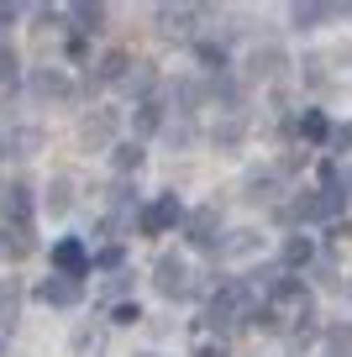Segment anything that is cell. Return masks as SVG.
Instances as JSON below:
<instances>
[{
  "mask_svg": "<svg viewBox=\"0 0 352 357\" xmlns=\"http://www.w3.org/2000/svg\"><path fill=\"white\" fill-rule=\"evenodd\" d=\"M74 22L85 26V32H100V26H105V11H100V6H74Z\"/></svg>",
  "mask_w": 352,
  "mask_h": 357,
  "instance_id": "cell-18",
  "label": "cell"
},
{
  "mask_svg": "<svg viewBox=\"0 0 352 357\" xmlns=\"http://www.w3.org/2000/svg\"><path fill=\"white\" fill-rule=\"evenodd\" d=\"M158 16H163V26H168L174 37H189V22H195V11H158Z\"/></svg>",
  "mask_w": 352,
  "mask_h": 357,
  "instance_id": "cell-19",
  "label": "cell"
},
{
  "mask_svg": "<svg viewBox=\"0 0 352 357\" xmlns=\"http://www.w3.org/2000/svg\"><path fill=\"white\" fill-rule=\"evenodd\" d=\"M253 247H258V231H231L226 252H253Z\"/></svg>",
  "mask_w": 352,
  "mask_h": 357,
  "instance_id": "cell-24",
  "label": "cell"
},
{
  "mask_svg": "<svg viewBox=\"0 0 352 357\" xmlns=\"http://www.w3.org/2000/svg\"><path fill=\"white\" fill-rule=\"evenodd\" d=\"M274 190H279V178H274V174H247V184H242V195H247L253 205L274 200Z\"/></svg>",
  "mask_w": 352,
  "mask_h": 357,
  "instance_id": "cell-10",
  "label": "cell"
},
{
  "mask_svg": "<svg viewBox=\"0 0 352 357\" xmlns=\"http://www.w3.org/2000/svg\"><path fill=\"white\" fill-rule=\"evenodd\" d=\"M326 342H331V352H337V357H352V321L347 326H331Z\"/></svg>",
  "mask_w": 352,
  "mask_h": 357,
  "instance_id": "cell-17",
  "label": "cell"
},
{
  "mask_svg": "<svg viewBox=\"0 0 352 357\" xmlns=\"http://www.w3.org/2000/svg\"><path fill=\"white\" fill-rule=\"evenodd\" d=\"M116 321H122V326H137V321H142V310H137V305H116Z\"/></svg>",
  "mask_w": 352,
  "mask_h": 357,
  "instance_id": "cell-28",
  "label": "cell"
},
{
  "mask_svg": "<svg viewBox=\"0 0 352 357\" xmlns=\"http://www.w3.org/2000/svg\"><path fill=\"white\" fill-rule=\"evenodd\" d=\"M300 132H305L310 142H321V137H326V116H321V111H305V121H300Z\"/></svg>",
  "mask_w": 352,
  "mask_h": 357,
  "instance_id": "cell-23",
  "label": "cell"
},
{
  "mask_svg": "<svg viewBox=\"0 0 352 357\" xmlns=\"http://www.w3.org/2000/svg\"><path fill=\"white\" fill-rule=\"evenodd\" d=\"M242 132H247L242 121H226V126H216V147H237V142H242Z\"/></svg>",
  "mask_w": 352,
  "mask_h": 357,
  "instance_id": "cell-21",
  "label": "cell"
},
{
  "mask_svg": "<svg viewBox=\"0 0 352 357\" xmlns=\"http://www.w3.org/2000/svg\"><path fill=\"white\" fill-rule=\"evenodd\" d=\"M32 226H11L6 221V231H0V257L6 263H22V257H32Z\"/></svg>",
  "mask_w": 352,
  "mask_h": 357,
  "instance_id": "cell-2",
  "label": "cell"
},
{
  "mask_svg": "<svg viewBox=\"0 0 352 357\" xmlns=\"http://www.w3.org/2000/svg\"><path fill=\"white\" fill-rule=\"evenodd\" d=\"M216 231H221V211L216 205H205V211L189 215V242L195 247H216Z\"/></svg>",
  "mask_w": 352,
  "mask_h": 357,
  "instance_id": "cell-4",
  "label": "cell"
},
{
  "mask_svg": "<svg viewBox=\"0 0 352 357\" xmlns=\"http://www.w3.org/2000/svg\"><path fill=\"white\" fill-rule=\"evenodd\" d=\"M321 16H337V6H295V26L305 32V26H316Z\"/></svg>",
  "mask_w": 352,
  "mask_h": 357,
  "instance_id": "cell-14",
  "label": "cell"
},
{
  "mask_svg": "<svg viewBox=\"0 0 352 357\" xmlns=\"http://www.w3.org/2000/svg\"><path fill=\"white\" fill-rule=\"evenodd\" d=\"M110 163H116V174H137V168H142V147H137V142L110 147Z\"/></svg>",
  "mask_w": 352,
  "mask_h": 357,
  "instance_id": "cell-11",
  "label": "cell"
},
{
  "mask_svg": "<svg viewBox=\"0 0 352 357\" xmlns=\"http://www.w3.org/2000/svg\"><path fill=\"white\" fill-rule=\"evenodd\" d=\"M11 16H16V6H0V22H11Z\"/></svg>",
  "mask_w": 352,
  "mask_h": 357,
  "instance_id": "cell-32",
  "label": "cell"
},
{
  "mask_svg": "<svg viewBox=\"0 0 352 357\" xmlns=\"http://www.w3.org/2000/svg\"><path fill=\"white\" fill-rule=\"evenodd\" d=\"M68 205H74V178H68V174H58L53 184H47V211H53V215H64Z\"/></svg>",
  "mask_w": 352,
  "mask_h": 357,
  "instance_id": "cell-9",
  "label": "cell"
},
{
  "mask_svg": "<svg viewBox=\"0 0 352 357\" xmlns=\"http://www.w3.org/2000/svg\"><path fill=\"white\" fill-rule=\"evenodd\" d=\"M331 147H352V126H342V132H331Z\"/></svg>",
  "mask_w": 352,
  "mask_h": 357,
  "instance_id": "cell-30",
  "label": "cell"
},
{
  "mask_svg": "<svg viewBox=\"0 0 352 357\" xmlns=\"http://www.w3.org/2000/svg\"><path fill=\"white\" fill-rule=\"evenodd\" d=\"M305 79H310V89H321V84H326V63H321V58H310V63H305Z\"/></svg>",
  "mask_w": 352,
  "mask_h": 357,
  "instance_id": "cell-26",
  "label": "cell"
},
{
  "mask_svg": "<svg viewBox=\"0 0 352 357\" xmlns=\"http://www.w3.org/2000/svg\"><path fill=\"white\" fill-rule=\"evenodd\" d=\"M100 347H105V336H100V331H89V326H85V331H74V352L79 357H100Z\"/></svg>",
  "mask_w": 352,
  "mask_h": 357,
  "instance_id": "cell-12",
  "label": "cell"
},
{
  "mask_svg": "<svg viewBox=\"0 0 352 357\" xmlns=\"http://www.w3.org/2000/svg\"><path fill=\"white\" fill-rule=\"evenodd\" d=\"M174 221H179V195H163L153 211H142V231H147V236H163Z\"/></svg>",
  "mask_w": 352,
  "mask_h": 357,
  "instance_id": "cell-3",
  "label": "cell"
},
{
  "mask_svg": "<svg viewBox=\"0 0 352 357\" xmlns=\"http://www.w3.org/2000/svg\"><path fill=\"white\" fill-rule=\"evenodd\" d=\"M247 68H253V79H274L279 68H284V53H279V47H258V53L247 58Z\"/></svg>",
  "mask_w": 352,
  "mask_h": 357,
  "instance_id": "cell-8",
  "label": "cell"
},
{
  "mask_svg": "<svg viewBox=\"0 0 352 357\" xmlns=\"http://www.w3.org/2000/svg\"><path fill=\"white\" fill-rule=\"evenodd\" d=\"M195 357H226V347H200Z\"/></svg>",
  "mask_w": 352,
  "mask_h": 357,
  "instance_id": "cell-31",
  "label": "cell"
},
{
  "mask_svg": "<svg viewBox=\"0 0 352 357\" xmlns=\"http://www.w3.org/2000/svg\"><path fill=\"white\" fill-rule=\"evenodd\" d=\"M0 147H6V142H0Z\"/></svg>",
  "mask_w": 352,
  "mask_h": 357,
  "instance_id": "cell-33",
  "label": "cell"
},
{
  "mask_svg": "<svg viewBox=\"0 0 352 357\" xmlns=\"http://www.w3.org/2000/svg\"><path fill=\"white\" fill-rule=\"evenodd\" d=\"M122 84H126V89H132V95H142V89H147V84H153V63H137V74H126V79H122Z\"/></svg>",
  "mask_w": 352,
  "mask_h": 357,
  "instance_id": "cell-20",
  "label": "cell"
},
{
  "mask_svg": "<svg viewBox=\"0 0 352 357\" xmlns=\"http://www.w3.org/2000/svg\"><path fill=\"white\" fill-rule=\"evenodd\" d=\"M11 147H16V158H32L37 147H43V132H32V126H27V132H11Z\"/></svg>",
  "mask_w": 352,
  "mask_h": 357,
  "instance_id": "cell-15",
  "label": "cell"
},
{
  "mask_svg": "<svg viewBox=\"0 0 352 357\" xmlns=\"http://www.w3.org/2000/svg\"><path fill=\"white\" fill-rule=\"evenodd\" d=\"M158 126H163V111H158L153 100L147 105H137V137H147V132H158Z\"/></svg>",
  "mask_w": 352,
  "mask_h": 357,
  "instance_id": "cell-13",
  "label": "cell"
},
{
  "mask_svg": "<svg viewBox=\"0 0 352 357\" xmlns=\"http://www.w3.org/2000/svg\"><path fill=\"white\" fill-rule=\"evenodd\" d=\"M168 142H174V147H189V142H195V126H189V121L168 126Z\"/></svg>",
  "mask_w": 352,
  "mask_h": 357,
  "instance_id": "cell-25",
  "label": "cell"
},
{
  "mask_svg": "<svg viewBox=\"0 0 352 357\" xmlns=\"http://www.w3.org/2000/svg\"><path fill=\"white\" fill-rule=\"evenodd\" d=\"M200 63H210V68H216V63H226V53H221L216 43H200Z\"/></svg>",
  "mask_w": 352,
  "mask_h": 357,
  "instance_id": "cell-27",
  "label": "cell"
},
{
  "mask_svg": "<svg viewBox=\"0 0 352 357\" xmlns=\"http://www.w3.org/2000/svg\"><path fill=\"white\" fill-rule=\"evenodd\" d=\"M6 74H16V53H11V47H0V79H6Z\"/></svg>",
  "mask_w": 352,
  "mask_h": 357,
  "instance_id": "cell-29",
  "label": "cell"
},
{
  "mask_svg": "<svg viewBox=\"0 0 352 357\" xmlns=\"http://www.w3.org/2000/svg\"><path fill=\"white\" fill-rule=\"evenodd\" d=\"M79 294H85V289H79V279H64V273H53V279L43 284V300L47 305H79Z\"/></svg>",
  "mask_w": 352,
  "mask_h": 357,
  "instance_id": "cell-6",
  "label": "cell"
},
{
  "mask_svg": "<svg viewBox=\"0 0 352 357\" xmlns=\"http://www.w3.org/2000/svg\"><path fill=\"white\" fill-rule=\"evenodd\" d=\"M32 89H37V95H64L68 84H64V74H37V79H32Z\"/></svg>",
  "mask_w": 352,
  "mask_h": 357,
  "instance_id": "cell-22",
  "label": "cell"
},
{
  "mask_svg": "<svg viewBox=\"0 0 352 357\" xmlns=\"http://www.w3.org/2000/svg\"><path fill=\"white\" fill-rule=\"evenodd\" d=\"M284 263H289V268L310 263V236H289V242H284Z\"/></svg>",
  "mask_w": 352,
  "mask_h": 357,
  "instance_id": "cell-16",
  "label": "cell"
},
{
  "mask_svg": "<svg viewBox=\"0 0 352 357\" xmlns=\"http://www.w3.org/2000/svg\"><path fill=\"white\" fill-rule=\"evenodd\" d=\"M153 279H158V289L174 300V294H184V289H189V268L179 263L174 252H163V257H158V268H153Z\"/></svg>",
  "mask_w": 352,
  "mask_h": 357,
  "instance_id": "cell-1",
  "label": "cell"
},
{
  "mask_svg": "<svg viewBox=\"0 0 352 357\" xmlns=\"http://www.w3.org/2000/svg\"><path fill=\"white\" fill-rule=\"evenodd\" d=\"M347 16H352V11H347Z\"/></svg>",
  "mask_w": 352,
  "mask_h": 357,
  "instance_id": "cell-34",
  "label": "cell"
},
{
  "mask_svg": "<svg viewBox=\"0 0 352 357\" xmlns=\"http://www.w3.org/2000/svg\"><path fill=\"white\" fill-rule=\"evenodd\" d=\"M79 137H85V147H110V137H116V116H110V111H95V116H85Z\"/></svg>",
  "mask_w": 352,
  "mask_h": 357,
  "instance_id": "cell-5",
  "label": "cell"
},
{
  "mask_svg": "<svg viewBox=\"0 0 352 357\" xmlns=\"http://www.w3.org/2000/svg\"><path fill=\"white\" fill-rule=\"evenodd\" d=\"M53 263L64 268V279H79V273H85V247H79V242H58Z\"/></svg>",
  "mask_w": 352,
  "mask_h": 357,
  "instance_id": "cell-7",
  "label": "cell"
}]
</instances>
